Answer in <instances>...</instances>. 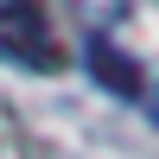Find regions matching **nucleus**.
Here are the masks:
<instances>
[{
  "instance_id": "nucleus-1",
  "label": "nucleus",
  "mask_w": 159,
  "mask_h": 159,
  "mask_svg": "<svg viewBox=\"0 0 159 159\" xmlns=\"http://www.w3.org/2000/svg\"><path fill=\"white\" fill-rule=\"evenodd\" d=\"M0 51L25 70H64V45H57V25H51L45 0H7L0 7Z\"/></svg>"
},
{
  "instance_id": "nucleus-2",
  "label": "nucleus",
  "mask_w": 159,
  "mask_h": 159,
  "mask_svg": "<svg viewBox=\"0 0 159 159\" xmlns=\"http://www.w3.org/2000/svg\"><path fill=\"white\" fill-rule=\"evenodd\" d=\"M83 57H89V76H96L102 89H115V96H127V102H140V96H147V64H140V57H127V51L115 45L108 32H96V38H89V51H83Z\"/></svg>"
},
{
  "instance_id": "nucleus-3",
  "label": "nucleus",
  "mask_w": 159,
  "mask_h": 159,
  "mask_svg": "<svg viewBox=\"0 0 159 159\" xmlns=\"http://www.w3.org/2000/svg\"><path fill=\"white\" fill-rule=\"evenodd\" d=\"M83 13H89L96 25H108V19H121V13H127V0H83Z\"/></svg>"
}]
</instances>
